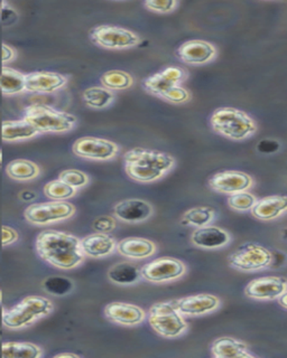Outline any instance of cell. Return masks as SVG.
Returning <instances> with one entry per match:
<instances>
[{
  "instance_id": "cell-1",
  "label": "cell",
  "mask_w": 287,
  "mask_h": 358,
  "mask_svg": "<svg viewBox=\"0 0 287 358\" xmlns=\"http://www.w3.org/2000/svg\"><path fill=\"white\" fill-rule=\"evenodd\" d=\"M36 251L43 260L61 270L78 268L85 260L81 240L54 229L43 231L37 235Z\"/></svg>"
},
{
  "instance_id": "cell-2",
  "label": "cell",
  "mask_w": 287,
  "mask_h": 358,
  "mask_svg": "<svg viewBox=\"0 0 287 358\" xmlns=\"http://www.w3.org/2000/svg\"><path fill=\"white\" fill-rule=\"evenodd\" d=\"M125 169L135 182H156L163 178L175 166V159L161 151L146 148H134L124 155Z\"/></svg>"
},
{
  "instance_id": "cell-3",
  "label": "cell",
  "mask_w": 287,
  "mask_h": 358,
  "mask_svg": "<svg viewBox=\"0 0 287 358\" xmlns=\"http://www.w3.org/2000/svg\"><path fill=\"white\" fill-rule=\"evenodd\" d=\"M212 129L231 140L251 138L257 131V124L251 115L234 108H220L210 117Z\"/></svg>"
},
{
  "instance_id": "cell-4",
  "label": "cell",
  "mask_w": 287,
  "mask_h": 358,
  "mask_svg": "<svg viewBox=\"0 0 287 358\" xmlns=\"http://www.w3.org/2000/svg\"><path fill=\"white\" fill-rule=\"evenodd\" d=\"M53 310L51 300L44 296H29L14 307L3 311V324L9 329H22L50 315Z\"/></svg>"
},
{
  "instance_id": "cell-5",
  "label": "cell",
  "mask_w": 287,
  "mask_h": 358,
  "mask_svg": "<svg viewBox=\"0 0 287 358\" xmlns=\"http://www.w3.org/2000/svg\"><path fill=\"white\" fill-rule=\"evenodd\" d=\"M24 120L31 123L40 134H63L76 127V117L68 112L54 109L46 104H31L24 111Z\"/></svg>"
},
{
  "instance_id": "cell-6",
  "label": "cell",
  "mask_w": 287,
  "mask_h": 358,
  "mask_svg": "<svg viewBox=\"0 0 287 358\" xmlns=\"http://www.w3.org/2000/svg\"><path fill=\"white\" fill-rule=\"evenodd\" d=\"M148 322L164 338H176L188 329V324L173 301L158 302L153 305L148 313Z\"/></svg>"
},
{
  "instance_id": "cell-7",
  "label": "cell",
  "mask_w": 287,
  "mask_h": 358,
  "mask_svg": "<svg viewBox=\"0 0 287 358\" xmlns=\"http://www.w3.org/2000/svg\"><path fill=\"white\" fill-rule=\"evenodd\" d=\"M273 255L264 246L245 243L239 246L228 257L229 266L240 271H260L270 266Z\"/></svg>"
},
{
  "instance_id": "cell-8",
  "label": "cell",
  "mask_w": 287,
  "mask_h": 358,
  "mask_svg": "<svg viewBox=\"0 0 287 358\" xmlns=\"http://www.w3.org/2000/svg\"><path fill=\"white\" fill-rule=\"evenodd\" d=\"M76 207L69 201H52L29 205L24 213L26 221L34 225H48L72 217Z\"/></svg>"
},
{
  "instance_id": "cell-9",
  "label": "cell",
  "mask_w": 287,
  "mask_h": 358,
  "mask_svg": "<svg viewBox=\"0 0 287 358\" xmlns=\"http://www.w3.org/2000/svg\"><path fill=\"white\" fill-rule=\"evenodd\" d=\"M90 38L94 44L107 50H127L135 48L141 37L126 28L113 25H100L92 28Z\"/></svg>"
},
{
  "instance_id": "cell-10",
  "label": "cell",
  "mask_w": 287,
  "mask_h": 358,
  "mask_svg": "<svg viewBox=\"0 0 287 358\" xmlns=\"http://www.w3.org/2000/svg\"><path fill=\"white\" fill-rule=\"evenodd\" d=\"M186 271V264L174 257H160L141 268V278L153 283L169 282L182 277Z\"/></svg>"
},
{
  "instance_id": "cell-11",
  "label": "cell",
  "mask_w": 287,
  "mask_h": 358,
  "mask_svg": "<svg viewBox=\"0 0 287 358\" xmlns=\"http://www.w3.org/2000/svg\"><path fill=\"white\" fill-rule=\"evenodd\" d=\"M118 151L119 147L115 143L102 138L83 137L74 143V155L96 162L113 159Z\"/></svg>"
},
{
  "instance_id": "cell-12",
  "label": "cell",
  "mask_w": 287,
  "mask_h": 358,
  "mask_svg": "<svg viewBox=\"0 0 287 358\" xmlns=\"http://www.w3.org/2000/svg\"><path fill=\"white\" fill-rule=\"evenodd\" d=\"M209 185L218 193L232 195L249 189L253 185V179L242 171H225L214 175Z\"/></svg>"
},
{
  "instance_id": "cell-13",
  "label": "cell",
  "mask_w": 287,
  "mask_h": 358,
  "mask_svg": "<svg viewBox=\"0 0 287 358\" xmlns=\"http://www.w3.org/2000/svg\"><path fill=\"white\" fill-rule=\"evenodd\" d=\"M186 78V73L183 69L169 66L164 69L161 72L155 73V74L145 78L144 87L147 92L162 99V96L169 89H172L175 85H180V83H182Z\"/></svg>"
},
{
  "instance_id": "cell-14",
  "label": "cell",
  "mask_w": 287,
  "mask_h": 358,
  "mask_svg": "<svg viewBox=\"0 0 287 358\" xmlns=\"http://www.w3.org/2000/svg\"><path fill=\"white\" fill-rule=\"evenodd\" d=\"M287 291V280L281 277H262L253 280L245 289L246 296L255 300L279 299Z\"/></svg>"
},
{
  "instance_id": "cell-15",
  "label": "cell",
  "mask_w": 287,
  "mask_h": 358,
  "mask_svg": "<svg viewBox=\"0 0 287 358\" xmlns=\"http://www.w3.org/2000/svg\"><path fill=\"white\" fill-rule=\"evenodd\" d=\"M182 316H202L214 313L220 307V300L214 294H200L172 300Z\"/></svg>"
},
{
  "instance_id": "cell-16",
  "label": "cell",
  "mask_w": 287,
  "mask_h": 358,
  "mask_svg": "<svg viewBox=\"0 0 287 358\" xmlns=\"http://www.w3.org/2000/svg\"><path fill=\"white\" fill-rule=\"evenodd\" d=\"M217 55V50L211 43L201 39H192L183 43L176 50V56L181 61L190 65H203Z\"/></svg>"
},
{
  "instance_id": "cell-17",
  "label": "cell",
  "mask_w": 287,
  "mask_h": 358,
  "mask_svg": "<svg viewBox=\"0 0 287 358\" xmlns=\"http://www.w3.org/2000/svg\"><path fill=\"white\" fill-rule=\"evenodd\" d=\"M68 83V78L54 72H31L26 74L25 91L26 92L38 93V94H48L53 93Z\"/></svg>"
},
{
  "instance_id": "cell-18",
  "label": "cell",
  "mask_w": 287,
  "mask_h": 358,
  "mask_svg": "<svg viewBox=\"0 0 287 358\" xmlns=\"http://www.w3.org/2000/svg\"><path fill=\"white\" fill-rule=\"evenodd\" d=\"M152 205L138 199H125L113 207L115 217L126 223L137 224L145 222L153 215Z\"/></svg>"
},
{
  "instance_id": "cell-19",
  "label": "cell",
  "mask_w": 287,
  "mask_h": 358,
  "mask_svg": "<svg viewBox=\"0 0 287 358\" xmlns=\"http://www.w3.org/2000/svg\"><path fill=\"white\" fill-rule=\"evenodd\" d=\"M104 315L110 322L122 326H137L146 318L141 308L126 302H111L104 308Z\"/></svg>"
},
{
  "instance_id": "cell-20",
  "label": "cell",
  "mask_w": 287,
  "mask_h": 358,
  "mask_svg": "<svg viewBox=\"0 0 287 358\" xmlns=\"http://www.w3.org/2000/svg\"><path fill=\"white\" fill-rule=\"evenodd\" d=\"M192 243L200 249L216 250L230 243V235L223 229L214 225L199 227L192 233Z\"/></svg>"
},
{
  "instance_id": "cell-21",
  "label": "cell",
  "mask_w": 287,
  "mask_h": 358,
  "mask_svg": "<svg viewBox=\"0 0 287 358\" xmlns=\"http://www.w3.org/2000/svg\"><path fill=\"white\" fill-rule=\"evenodd\" d=\"M83 255L94 259H102L113 255L117 249V242L107 233H93L81 240Z\"/></svg>"
},
{
  "instance_id": "cell-22",
  "label": "cell",
  "mask_w": 287,
  "mask_h": 358,
  "mask_svg": "<svg viewBox=\"0 0 287 358\" xmlns=\"http://www.w3.org/2000/svg\"><path fill=\"white\" fill-rule=\"evenodd\" d=\"M286 212L287 196L281 195L267 196L259 199L251 210V214L260 221H273Z\"/></svg>"
},
{
  "instance_id": "cell-23",
  "label": "cell",
  "mask_w": 287,
  "mask_h": 358,
  "mask_svg": "<svg viewBox=\"0 0 287 358\" xmlns=\"http://www.w3.org/2000/svg\"><path fill=\"white\" fill-rule=\"evenodd\" d=\"M117 251L130 260H144L155 255L156 245L147 238H127L117 244Z\"/></svg>"
},
{
  "instance_id": "cell-24",
  "label": "cell",
  "mask_w": 287,
  "mask_h": 358,
  "mask_svg": "<svg viewBox=\"0 0 287 358\" xmlns=\"http://www.w3.org/2000/svg\"><path fill=\"white\" fill-rule=\"evenodd\" d=\"M214 358H253L247 345L232 337H220L211 345Z\"/></svg>"
},
{
  "instance_id": "cell-25",
  "label": "cell",
  "mask_w": 287,
  "mask_h": 358,
  "mask_svg": "<svg viewBox=\"0 0 287 358\" xmlns=\"http://www.w3.org/2000/svg\"><path fill=\"white\" fill-rule=\"evenodd\" d=\"M40 132L37 131L31 123L24 120H7L3 122V140L7 143H15L22 140L31 139L36 137Z\"/></svg>"
},
{
  "instance_id": "cell-26",
  "label": "cell",
  "mask_w": 287,
  "mask_h": 358,
  "mask_svg": "<svg viewBox=\"0 0 287 358\" xmlns=\"http://www.w3.org/2000/svg\"><path fill=\"white\" fill-rule=\"evenodd\" d=\"M108 278L111 282L119 285H135L141 278V268L130 262L117 263L110 268Z\"/></svg>"
},
{
  "instance_id": "cell-27",
  "label": "cell",
  "mask_w": 287,
  "mask_h": 358,
  "mask_svg": "<svg viewBox=\"0 0 287 358\" xmlns=\"http://www.w3.org/2000/svg\"><path fill=\"white\" fill-rule=\"evenodd\" d=\"M1 352L5 358H38L43 355L40 346L27 341H5Z\"/></svg>"
},
{
  "instance_id": "cell-28",
  "label": "cell",
  "mask_w": 287,
  "mask_h": 358,
  "mask_svg": "<svg viewBox=\"0 0 287 358\" xmlns=\"http://www.w3.org/2000/svg\"><path fill=\"white\" fill-rule=\"evenodd\" d=\"M26 74L12 67L4 66L0 76V90L5 95L25 92Z\"/></svg>"
},
{
  "instance_id": "cell-29",
  "label": "cell",
  "mask_w": 287,
  "mask_h": 358,
  "mask_svg": "<svg viewBox=\"0 0 287 358\" xmlns=\"http://www.w3.org/2000/svg\"><path fill=\"white\" fill-rule=\"evenodd\" d=\"M7 175L15 180H31L40 175V167L26 159H16L9 162L6 168Z\"/></svg>"
},
{
  "instance_id": "cell-30",
  "label": "cell",
  "mask_w": 287,
  "mask_h": 358,
  "mask_svg": "<svg viewBox=\"0 0 287 358\" xmlns=\"http://www.w3.org/2000/svg\"><path fill=\"white\" fill-rule=\"evenodd\" d=\"M216 218V212L214 208L208 206L193 207L191 210L184 213L181 220L183 227H203L211 224Z\"/></svg>"
},
{
  "instance_id": "cell-31",
  "label": "cell",
  "mask_w": 287,
  "mask_h": 358,
  "mask_svg": "<svg viewBox=\"0 0 287 358\" xmlns=\"http://www.w3.org/2000/svg\"><path fill=\"white\" fill-rule=\"evenodd\" d=\"M82 98L92 109H104L113 103L115 94L106 87H91L83 91Z\"/></svg>"
},
{
  "instance_id": "cell-32",
  "label": "cell",
  "mask_w": 287,
  "mask_h": 358,
  "mask_svg": "<svg viewBox=\"0 0 287 358\" xmlns=\"http://www.w3.org/2000/svg\"><path fill=\"white\" fill-rule=\"evenodd\" d=\"M102 83L108 90H126L132 87L134 78L124 71H108L102 76Z\"/></svg>"
},
{
  "instance_id": "cell-33",
  "label": "cell",
  "mask_w": 287,
  "mask_h": 358,
  "mask_svg": "<svg viewBox=\"0 0 287 358\" xmlns=\"http://www.w3.org/2000/svg\"><path fill=\"white\" fill-rule=\"evenodd\" d=\"M76 193V188L71 187L61 179L52 180V182H48L44 187V194L48 196V199H53V201H65V199L74 197Z\"/></svg>"
},
{
  "instance_id": "cell-34",
  "label": "cell",
  "mask_w": 287,
  "mask_h": 358,
  "mask_svg": "<svg viewBox=\"0 0 287 358\" xmlns=\"http://www.w3.org/2000/svg\"><path fill=\"white\" fill-rule=\"evenodd\" d=\"M74 281L65 277H48L43 282V287L48 294L54 296H65L74 290Z\"/></svg>"
},
{
  "instance_id": "cell-35",
  "label": "cell",
  "mask_w": 287,
  "mask_h": 358,
  "mask_svg": "<svg viewBox=\"0 0 287 358\" xmlns=\"http://www.w3.org/2000/svg\"><path fill=\"white\" fill-rule=\"evenodd\" d=\"M256 196L246 192H240V193L232 194L229 195L228 205L232 210L237 212H247V210H253V207L256 204Z\"/></svg>"
},
{
  "instance_id": "cell-36",
  "label": "cell",
  "mask_w": 287,
  "mask_h": 358,
  "mask_svg": "<svg viewBox=\"0 0 287 358\" xmlns=\"http://www.w3.org/2000/svg\"><path fill=\"white\" fill-rule=\"evenodd\" d=\"M59 179H61L65 184H68L71 187L82 188L89 184V177L83 171L78 169H66L59 173Z\"/></svg>"
},
{
  "instance_id": "cell-37",
  "label": "cell",
  "mask_w": 287,
  "mask_h": 358,
  "mask_svg": "<svg viewBox=\"0 0 287 358\" xmlns=\"http://www.w3.org/2000/svg\"><path fill=\"white\" fill-rule=\"evenodd\" d=\"M162 99L167 101V102H171V103L182 104L190 101L191 94H190L189 91L184 89L183 87L175 85L172 89H169V91L162 96Z\"/></svg>"
},
{
  "instance_id": "cell-38",
  "label": "cell",
  "mask_w": 287,
  "mask_h": 358,
  "mask_svg": "<svg viewBox=\"0 0 287 358\" xmlns=\"http://www.w3.org/2000/svg\"><path fill=\"white\" fill-rule=\"evenodd\" d=\"M145 7L158 14H169L178 7V3L174 0H148L145 1Z\"/></svg>"
},
{
  "instance_id": "cell-39",
  "label": "cell",
  "mask_w": 287,
  "mask_h": 358,
  "mask_svg": "<svg viewBox=\"0 0 287 358\" xmlns=\"http://www.w3.org/2000/svg\"><path fill=\"white\" fill-rule=\"evenodd\" d=\"M117 222L113 216H102L93 222V229L98 233H110L115 229Z\"/></svg>"
},
{
  "instance_id": "cell-40",
  "label": "cell",
  "mask_w": 287,
  "mask_h": 358,
  "mask_svg": "<svg viewBox=\"0 0 287 358\" xmlns=\"http://www.w3.org/2000/svg\"><path fill=\"white\" fill-rule=\"evenodd\" d=\"M18 18V14L16 13L12 6L6 1L0 3V20L4 25H12L13 22H16Z\"/></svg>"
},
{
  "instance_id": "cell-41",
  "label": "cell",
  "mask_w": 287,
  "mask_h": 358,
  "mask_svg": "<svg viewBox=\"0 0 287 358\" xmlns=\"http://www.w3.org/2000/svg\"><path fill=\"white\" fill-rule=\"evenodd\" d=\"M18 240V233L16 229L8 225L3 227V246H8Z\"/></svg>"
},
{
  "instance_id": "cell-42",
  "label": "cell",
  "mask_w": 287,
  "mask_h": 358,
  "mask_svg": "<svg viewBox=\"0 0 287 358\" xmlns=\"http://www.w3.org/2000/svg\"><path fill=\"white\" fill-rule=\"evenodd\" d=\"M279 148V143L275 140H262L260 143H259L258 149L260 152H264V154H272V152H275L277 149Z\"/></svg>"
},
{
  "instance_id": "cell-43",
  "label": "cell",
  "mask_w": 287,
  "mask_h": 358,
  "mask_svg": "<svg viewBox=\"0 0 287 358\" xmlns=\"http://www.w3.org/2000/svg\"><path fill=\"white\" fill-rule=\"evenodd\" d=\"M16 50L10 46V45L6 44V43H4L3 44V63L4 66L9 62L14 61L16 59Z\"/></svg>"
},
{
  "instance_id": "cell-44",
  "label": "cell",
  "mask_w": 287,
  "mask_h": 358,
  "mask_svg": "<svg viewBox=\"0 0 287 358\" xmlns=\"http://www.w3.org/2000/svg\"><path fill=\"white\" fill-rule=\"evenodd\" d=\"M279 305L281 306V307L285 308V309H287V291H285L284 294H281V296L279 298Z\"/></svg>"
},
{
  "instance_id": "cell-45",
  "label": "cell",
  "mask_w": 287,
  "mask_h": 358,
  "mask_svg": "<svg viewBox=\"0 0 287 358\" xmlns=\"http://www.w3.org/2000/svg\"><path fill=\"white\" fill-rule=\"evenodd\" d=\"M55 357H57V358H61V357L78 358V357H79V355H76V354H71V352H68V354H66V352H65V354H59V355L55 356Z\"/></svg>"
},
{
  "instance_id": "cell-46",
  "label": "cell",
  "mask_w": 287,
  "mask_h": 358,
  "mask_svg": "<svg viewBox=\"0 0 287 358\" xmlns=\"http://www.w3.org/2000/svg\"><path fill=\"white\" fill-rule=\"evenodd\" d=\"M3 164V151L0 150V166Z\"/></svg>"
},
{
  "instance_id": "cell-47",
  "label": "cell",
  "mask_w": 287,
  "mask_h": 358,
  "mask_svg": "<svg viewBox=\"0 0 287 358\" xmlns=\"http://www.w3.org/2000/svg\"><path fill=\"white\" fill-rule=\"evenodd\" d=\"M1 300H3V292L0 291V302H1Z\"/></svg>"
}]
</instances>
